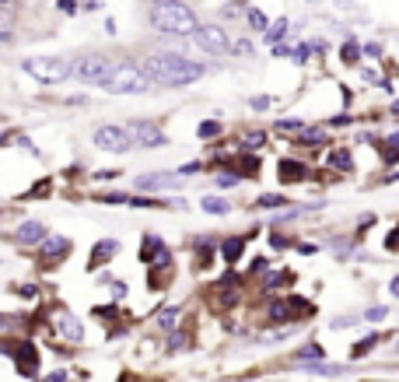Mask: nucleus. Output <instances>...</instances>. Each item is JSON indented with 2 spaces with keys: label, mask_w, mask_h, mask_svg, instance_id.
Here are the masks:
<instances>
[{
  "label": "nucleus",
  "mask_w": 399,
  "mask_h": 382,
  "mask_svg": "<svg viewBox=\"0 0 399 382\" xmlns=\"http://www.w3.org/2000/svg\"><path fill=\"white\" fill-rule=\"evenodd\" d=\"M144 74L154 81V85H165V88H183V85H193L207 74V67H200L197 60L183 56V53H151L144 60Z\"/></svg>",
  "instance_id": "f257e3e1"
},
{
  "label": "nucleus",
  "mask_w": 399,
  "mask_h": 382,
  "mask_svg": "<svg viewBox=\"0 0 399 382\" xmlns=\"http://www.w3.org/2000/svg\"><path fill=\"white\" fill-rule=\"evenodd\" d=\"M151 25H154L158 32H165V35H197V28H200L193 7H186L183 0L154 7V11H151Z\"/></svg>",
  "instance_id": "f03ea898"
},
{
  "label": "nucleus",
  "mask_w": 399,
  "mask_h": 382,
  "mask_svg": "<svg viewBox=\"0 0 399 382\" xmlns=\"http://www.w3.org/2000/svg\"><path fill=\"white\" fill-rule=\"evenodd\" d=\"M21 67H25V74H32L42 85H60V81L74 78V67L60 56H28Z\"/></svg>",
  "instance_id": "7ed1b4c3"
},
{
  "label": "nucleus",
  "mask_w": 399,
  "mask_h": 382,
  "mask_svg": "<svg viewBox=\"0 0 399 382\" xmlns=\"http://www.w3.org/2000/svg\"><path fill=\"white\" fill-rule=\"evenodd\" d=\"M154 81L144 74V67L140 64H116V71H112V78L105 81V88L109 92H116V95H126V92H147Z\"/></svg>",
  "instance_id": "20e7f679"
},
{
  "label": "nucleus",
  "mask_w": 399,
  "mask_h": 382,
  "mask_svg": "<svg viewBox=\"0 0 399 382\" xmlns=\"http://www.w3.org/2000/svg\"><path fill=\"white\" fill-rule=\"evenodd\" d=\"M112 71H116V64H112L109 56H102V53H88V56H81V60L74 64V78H78V81H85V85H102V88H105V81L112 78Z\"/></svg>",
  "instance_id": "39448f33"
},
{
  "label": "nucleus",
  "mask_w": 399,
  "mask_h": 382,
  "mask_svg": "<svg viewBox=\"0 0 399 382\" xmlns=\"http://www.w3.org/2000/svg\"><path fill=\"white\" fill-rule=\"evenodd\" d=\"M193 42H197L200 49L214 53V56L231 53V39H228V32H224V28H217V25H200L197 35H193Z\"/></svg>",
  "instance_id": "423d86ee"
},
{
  "label": "nucleus",
  "mask_w": 399,
  "mask_h": 382,
  "mask_svg": "<svg viewBox=\"0 0 399 382\" xmlns=\"http://www.w3.org/2000/svg\"><path fill=\"white\" fill-rule=\"evenodd\" d=\"M95 144H99L102 151H130L133 148V137H130V130H123L116 123H105V126L95 130Z\"/></svg>",
  "instance_id": "0eeeda50"
},
{
  "label": "nucleus",
  "mask_w": 399,
  "mask_h": 382,
  "mask_svg": "<svg viewBox=\"0 0 399 382\" xmlns=\"http://www.w3.org/2000/svg\"><path fill=\"white\" fill-rule=\"evenodd\" d=\"M11 358H14V365H18V372L25 376V379H35V372H39V354H35V347L32 344H0Z\"/></svg>",
  "instance_id": "6e6552de"
},
{
  "label": "nucleus",
  "mask_w": 399,
  "mask_h": 382,
  "mask_svg": "<svg viewBox=\"0 0 399 382\" xmlns=\"http://www.w3.org/2000/svg\"><path fill=\"white\" fill-rule=\"evenodd\" d=\"M130 137H133V144H144V148H161L168 137L154 126V123H147V119H133L130 123Z\"/></svg>",
  "instance_id": "1a4fd4ad"
},
{
  "label": "nucleus",
  "mask_w": 399,
  "mask_h": 382,
  "mask_svg": "<svg viewBox=\"0 0 399 382\" xmlns=\"http://www.w3.org/2000/svg\"><path fill=\"white\" fill-rule=\"evenodd\" d=\"M53 330H56L63 340H70V344H78V340L85 337V326H81V319H78L74 312H67V309H60V312L53 316Z\"/></svg>",
  "instance_id": "9d476101"
},
{
  "label": "nucleus",
  "mask_w": 399,
  "mask_h": 382,
  "mask_svg": "<svg viewBox=\"0 0 399 382\" xmlns=\"http://www.w3.org/2000/svg\"><path fill=\"white\" fill-rule=\"evenodd\" d=\"M183 179H176L172 172H151V176H140L137 179V190L140 193H161V190H179Z\"/></svg>",
  "instance_id": "9b49d317"
},
{
  "label": "nucleus",
  "mask_w": 399,
  "mask_h": 382,
  "mask_svg": "<svg viewBox=\"0 0 399 382\" xmlns=\"http://www.w3.org/2000/svg\"><path fill=\"white\" fill-rule=\"evenodd\" d=\"M295 312H308V302H305V298L277 302V305L270 309V319H274V323H295Z\"/></svg>",
  "instance_id": "f8f14e48"
},
{
  "label": "nucleus",
  "mask_w": 399,
  "mask_h": 382,
  "mask_svg": "<svg viewBox=\"0 0 399 382\" xmlns=\"http://www.w3.org/2000/svg\"><path fill=\"white\" fill-rule=\"evenodd\" d=\"M42 239H46V225L42 221H25L14 232V242L18 246H42Z\"/></svg>",
  "instance_id": "ddd939ff"
},
{
  "label": "nucleus",
  "mask_w": 399,
  "mask_h": 382,
  "mask_svg": "<svg viewBox=\"0 0 399 382\" xmlns=\"http://www.w3.org/2000/svg\"><path fill=\"white\" fill-rule=\"evenodd\" d=\"M67 253H70V239H60V235L42 239V267H53V260H60Z\"/></svg>",
  "instance_id": "4468645a"
},
{
  "label": "nucleus",
  "mask_w": 399,
  "mask_h": 382,
  "mask_svg": "<svg viewBox=\"0 0 399 382\" xmlns=\"http://www.w3.org/2000/svg\"><path fill=\"white\" fill-rule=\"evenodd\" d=\"M116 253H119V242H116V239H102L99 246L92 249V256H88V270H99V267H105Z\"/></svg>",
  "instance_id": "2eb2a0df"
},
{
  "label": "nucleus",
  "mask_w": 399,
  "mask_h": 382,
  "mask_svg": "<svg viewBox=\"0 0 399 382\" xmlns=\"http://www.w3.org/2000/svg\"><path fill=\"white\" fill-rule=\"evenodd\" d=\"M277 172H281V183H288V186L308 179V165H301V162H295V158H284V162L277 165Z\"/></svg>",
  "instance_id": "dca6fc26"
},
{
  "label": "nucleus",
  "mask_w": 399,
  "mask_h": 382,
  "mask_svg": "<svg viewBox=\"0 0 399 382\" xmlns=\"http://www.w3.org/2000/svg\"><path fill=\"white\" fill-rule=\"evenodd\" d=\"M242 253H245V239L242 235H231V239H224L221 242V256H224V263L231 267V263H238L242 260Z\"/></svg>",
  "instance_id": "f3484780"
},
{
  "label": "nucleus",
  "mask_w": 399,
  "mask_h": 382,
  "mask_svg": "<svg viewBox=\"0 0 399 382\" xmlns=\"http://www.w3.org/2000/svg\"><path fill=\"white\" fill-rule=\"evenodd\" d=\"M161 249H165V242H161L158 235H144V242H140V260H144V263H151Z\"/></svg>",
  "instance_id": "a211bd4d"
},
{
  "label": "nucleus",
  "mask_w": 399,
  "mask_h": 382,
  "mask_svg": "<svg viewBox=\"0 0 399 382\" xmlns=\"http://www.w3.org/2000/svg\"><path fill=\"white\" fill-rule=\"evenodd\" d=\"M200 207H203L207 214H214V217H221V214H228V210H231V203H228V200H221V196H203V200H200Z\"/></svg>",
  "instance_id": "6ab92c4d"
},
{
  "label": "nucleus",
  "mask_w": 399,
  "mask_h": 382,
  "mask_svg": "<svg viewBox=\"0 0 399 382\" xmlns=\"http://www.w3.org/2000/svg\"><path fill=\"white\" fill-rule=\"evenodd\" d=\"M14 42V18L7 11H0V49Z\"/></svg>",
  "instance_id": "aec40b11"
},
{
  "label": "nucleus",
  "mask_w": 399,
  "mask_h": 382,
  "mask_svg": "<svg viewBox=\"0 0 399 382\" xmlns=\"http://www.w3.org/2000/svg\"><path fill=\"white\" fill-rule=\"evenodd\" d=\"M252 207H266V210H274V207H291V203H288V196H281V193H263V196H256Z\"/></svg>",
  "instance_id": "412c9836"
},
{
  "label": "nucleus",
  "mask_w": 399,
  "mask_h": 382,
  "mask_svg": "<svg viewBox=\"0 0 399 382\" xmlns=\"http://www.w3.org/2000/svg\"><path fill=\"white\" fill-rule=\"evenodd\" d=\"M288 285H291V274H284V270H274V274L263 277V291H277V287H288Z\"/></svg>",
  "instance_id": "4be33fe9"
},
{
  "label": "nucleus",
  "mask_w": 399,
  "mask_h": 382,
  "mask_svg": "<svg viewBox=\"0 0 399 382\" xmlns=\"http://www.w3.org/2000/svg\"><path fill=\"white\" fill-rule=\"evenodd\" d=\"M231 172H238L242 179H245V176H256V172H259V158H252V155H242V158H238V169H231Z\"/></svg>",
  "instance_id": "5701e85b"
},
{
  "label": "nucleus",
  "mask_w": 399,
  "mask_h": 382,
  "mask_svg": "<svg viewBox=\"0 0 399 382\" xmlns=\"http://www.w3.org/2000/svg\"><path fill=\"white\" fill-rule=\"evenodd\" d=\"M176 323H179V309H176V305L158 312V326H161V330H176Z\"/></svg>",
  "instance_id": "b1692460"
},
{
  "label": "nucleus",
  "mask_w": 399,
  "mask_h": 382,
  "mask_svg": "<svg viewBox=\"0 0 399 382\" xmlns=\"http://www.w3.org/2000/svg\"><path fill=\"white\" fill-rule=\"evenodd\" d=\"M379 340H382V337H379V333H372V337H364V340H357L350 354H354V358H364V354H368V351H372V347H375Z\"/></svg>",
  "instance_id": "393cba45"
},
{
  "label": "nucleus",
  "mask_w": 399,
  "mask_h": 382,
  "mask_svg": "<svg viewBox=\"0 0 399 382\" xmlns=\"http://www.w3.org/2000/svg\"><path fill=\"white\" fill-rule=\"evenodd\" d=\"M329 165H333V169H343V172H350V169H354V162H350V155H347V151H333V155H329Z\"/></svg>",
  "instance_id": "a878e982"
},
{
  "label": "nucleus",
  "mask_w": 399,
  "mask_h": 382,
  "mask_svg": "<svg viewBox=\"0 0 399 382\" xmlns=\"http://www.w3.org/2000/svg\"><path fill=\"white\" fill-rule=\"evenodd\" d=\"M284 35H288V21H284V18H281L277 25H270V28H266V39H270L274 46H277V42H281Z\"/></svg>",
  "instance_id": "bb28decb"
},
{
  "label": "nucleus",
  "mask_w": 399,
  "mask_h": 382,
  "mask_svg": "<svg viewBox=\"0 0 399 382\" xmlns=\"http://www.w3.org/2000/svg\"><path fill=\"white\" fill-rule=\"evenodd\" d=\"M197 133L203 137V141H210V137H217V133H221V123H217V119H207V123H200V126H197Z\"/></svg>",
  "instance_id": "cd10ccee"
},
{
  "label": "nucleus",
  "mask_w": 399,
  "mask_h": 382,
  "mask_svg": "<svg viewBox=\"0 0 399 382\" xmlns=\"http://www.w3.org/2000/svg\"><path fill=\"white\" fill-rule=\"evenodd\" d=\"M245 18H249V25H252L256 32H266V28H270V21H266V14H263V11H249Z\"/></svg>",
  "instance_id": "c85d7f7f"
},
{
  "label": "nucleus",
  "mask_w": 399,
  "mask_h": 382,
  "mask_svg": "<svg viewBox=\"0 0 399 382\" xmlns=\"http://www.w3.org/2000/svg\"><path fill=\"white\" fill-rule=\"evenodd\" d=\"M214 183H217L221 190H231V186H238V183H242V176H238V172H221Z\"/></svg>",
  "instance_id": "c756f323"
},
{
  "label": "nucleus",
  "mask_w": 399,
  "mask_h": 382,
  "mask_svg": "<svg viewBox=\"0 0 399 382\" xmlns=\"http://www.w3.org/2000/svg\"><path fill=\"white\" fill-rule=\"evenodd\" d=\"M277 130H281V133H301V119H281Z\"/></svg>",
  "instance_id": "7c9ffc66"
},
{
  "label": "nucleus",
  "mask_w": 399,
  "mask_h": 382,
  "mask_svg": "<svg viewBox=\"0 0 399 382\" xmlns=\"http://www.w3.org/2000/svg\"><path fill=\"white\" fill-rule=\"evenodd\" d=\"M322 354H326V351H322L319 344H308V347H301V351H298V358H315V362H319Z\"/></svg>",
  "instance_id": "2f4dec72"
},
{
  "label": "nucleus",
  "mask_w": 399,
  "mask_h": 382,
  "mask_svg": "<svg viewBox=\"0 0 399 382\" xmlns=\"http://www.w3.org/2000/svg\"><path fill=\"white\" fill-rule=\"evenodd\" d=\"M357 56H361L357 42H347V46H343V60H347V64H357Z\"/></svg>",
  "instance_id": "473e14b6"
},
{
  "label": "nucleus",
  "mask_w": 399,
  "mask_h": 382,
  "mask_svg": "<svg viewBox=\"0 0 399 382\" xmlns=\"http://www.w3.org/2000/svg\"><path fill=\"white\" fill-rule=\"evenodd\" d=\"M364 319H372V323H375V319H386V305H372Z\"/></svg>",
  "instance_id": "72a5a7b5"
},
{
  "label": "nucleus",
  "mask_w": 399,
  "mask_h": 382,
  "mask_svg": "<svg viewBox=\"0 0 399 382\" xmlns=\"http://www.w3.org/2000/svg\"><path fill=\"white\" fill-rule=\"evenodd\" d=\"M231 53H252V42H245V39L242 42H231Z\"/></svg>",
  "instance_id": "f704fd0d"
},
{
  "label": "nucleus",
  "mask_w": 399,
  "mask_h": 382,
  "mask_svg": "<svg viewBox=\"0 0 399 382\" xmlns=\"http://www.w3.org/2000/svg\"><path fill=\"white\" fill-rule=\"evenodd\" d=\"M249 270H252V274H263V270H266V260H263V256H256V260L249 263Z\"/></svg>",
  "instance_id": "c9c22d12"
},
{
  "label": "nucleus",
  "mask_w": 399,
  "mask_h": 382,
  "mask_svg": "<svg viewBox=\"0 0 399 382\" xmlns=\"http://www.w3.org/2000/svg\"><path fill=\"white\" fill-rule=\"evenodd\" d=\"M183 344H186V337H183V333H172V337H168V347H172V351H179Z\"/></svg>",
  "instance_id": "e433bc0d"
},
{
  "label": "nucleus",
  "mask_w": 399,
  "mask_h": 382,
  "mask_svg": "<svg viewBox=\"0 0 399 382\" xmlns=\"http://www.w3.org/2000/svg\"><path fill=\"white\" fill-rule=\"evenodd\" d=\"M270 246H274V249H288V239H281V235H270Z\"/></svg>",
  "instance_id": "4c0bfd02"
},
{
  "label": "nucleus",
  "mask_w": 399,
  "mask_h": 382,
  "mask_svg": "<svg viewBox=\"0 0 399 382\" xmlns=\"http://www.w3.org/2000/svg\"><path fill=\"white\" fill-rule=\"evenodd\" d=\"M386 246H389V249H399V228L389 235V239H386Z\"/></svg>",
  "instance_id": "58836bf2"
},
{
  "label": "nucleus",
  "mask_w": 399,
  "mask_h": 382,
  "mask_svg": "<svg viewBox=\"0 0 399 382\" xmlns=\"http://www.w3.org/2000/svg\"><path fill=\"white\" fill-rule=\"evenodd\" d=\"M18 294H21V298H35V285H25Z\"/></svg>",
  "instance_id": "ea45409f"
},
{
  "label": "nucleus",
  "mask_w": 399,
  "mask_h": 382,
  "mask_svg": "<svg viewBox=\"0 0 399 382\" xmlns=\"http://www.w3.org/2000/svg\"><path fill=\"white\" fill-rule=\"evenodd\" d=\"M60 7H63V11H67V14H78V11H74V7H78V4H74V0H60Z\"/></svg>",
  "instance_id": "a19ab883"
},
{
  "label": "nucleus",
  "mask_w": 399,
  "mask_h": 382,
  "mask_svg": "<svg viewBox=\"0 0 399 382\" xmlns=\"http://www.w3.org/2000/svg\"><path fill=\"white\" fill-rule=\"evenodd\" d=\"M63 379H67L63 372H53V376H46V379H42V382H63Z\"/></svg>",
  "instance_id": "79ce46f5"
},
{
  "label": "nucleus",
  "mask_w": 399,
  "mask_h": 382,
  "mask_svg": "<svg viewBox=\"0 0 399 382\" xmlns=\"http://www.w3.org/2000/svg\"><path fill=\"white\" fill-rule=\"evenodd\" d=\"M389 291H393V294L399 298V277H393V285H389Z\"/></svg>",
  "instance_id": "37998d69"
},
{
  "label": "nucleus",
  "mask_w": 399,
  "mask_h": 382,
  "mask_svg": "<svg viewBox=\"0 0 399 382\" xmlns=\"http://www.w3.org/2000/svg\"><path fill=\"white\" fill-rule=\"evenodd\" d=\"M151 4H154V7H161V4H176V0H151Z\"/></svg>",
  "instance_id": "c03bdc74"
},
{
  "label": "nucleus",
  "mask_w": 399,
  "mask_h": 382,
  "mask_svg": "<svg viewBox=\"0 0 399 382\" xmlns=\"http://www.w3.org/2000/svg\"><path fill=\"white\" fill-rule=\"evenodd\" d=\"M393 144H396V148H399V133H396V137H393Z\"/></svg>",
  "instance_id": "a18cd8bd"
},
{
  "label": "nucleus",
  "mask_w": 399,
  "mask_h": 382,
  "mask_svg": "<svg viewBox=\"0 0 399 382\" xmlns=\"http://www.w3.org/2000/svg\"><path fill=\"white\" fill-rule=\"evenodd\" d=\"M0 4H7V0H0Z\"/></svg>",
  "instance_id": "49530a36"
}]
</instances>
